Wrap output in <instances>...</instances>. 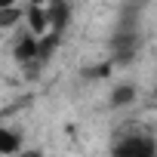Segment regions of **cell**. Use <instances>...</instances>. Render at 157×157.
Returning a JSON list of instances; mask_svg holds the SVG:
<instances>
[{
	"instance_id": "6da1fadb",
	"label": "cell",
	"mask_w": 157,
	"mask_h": 157,
	"mask_svg": "<svg viewBox=\"0 0 157 157\" xmlns=\"http://www.w3.org/2000/svg\"><path fill=\"white\" fill-rule=\"evenodd\" d=\"M111 157H157V142L148 132H126L111 145Z\"/></svg>"
},
{
	"instance_id": "7a4b0ae2",
	"label": "cell",
	"mask_w": 157,
	"mask_h": 157,
	"mask_svg": "<svg viewBox=\"0 0 157 157\" xmlns=\"http://www.w3.org/2000/svg\"><path fill=\"white\" fill-rule=\"evenodd\" d=\"M139 46H142V34H139V28L136 25H120L117 31H114V37H111V49H114V62H132V56L139 52Z\"/></svg>"
},
{
	"instance_id": "3957f363",
	"label": "cell",
	"mask_w": 157,
	"mask_h": 157,
	"mask_svg": "<svg viewBox=\"0 0 157 157\" xmlns=\"http://www.w3.org/2000/svg\"><path fill=\"white\" fill-rule=\"evenodd\" d=\"M22 151V136L10 126H0V157H16Z\"/></svg>"
},
{
	"instance_id": "277c9868",
	"label": "cell",
	"mask_w": 157,
	"mask_h": 157,
	"mask_svg": "<svg viewBox=\"0 0 157 157\" xmlns=\"http://www.w3.org/2000/svg\"><path fill=\"white\" fill-rule=\"evenodd\" d=\"M136 96H139V90H136L132 83H120V86H114V93H111V105H114V108H123V105L136 102Z\"/></svg>"
},
{
	"instance_id": "5b68a950",
	"label": "cell",
	"mask_w": 157,
	"mask_h": 157,
	"mask_svg": "<svg viewBox=\"0 0 157 157\" xmlns=\"http://www.w3.org/2000/svg\"><path fill=\"white\" fill-rule=\"evenodd\" d=\"M46 16H49V22H46V25H52L56 31H62V28L68 25V16H71V6H65V3H52V6L46 10Z\"/></svg>"
},
{
	"instance_id": "8992f818",
	"label": "cell",
	"mask_w": 157,
	"mask_h": 157,
	"mask_svg": "<svg viewBox=\"0 0 157 157\" xmlns=\"http://www.w3.org/2000/svg\"><path fill=\"white\" fill-rule=\"evenodd\" d=\"M19 22V10H10V13H0V25H13Z\"/></svg>"
}]
</instances>
